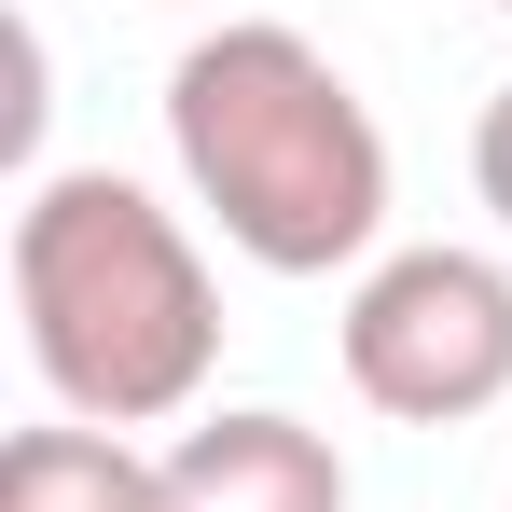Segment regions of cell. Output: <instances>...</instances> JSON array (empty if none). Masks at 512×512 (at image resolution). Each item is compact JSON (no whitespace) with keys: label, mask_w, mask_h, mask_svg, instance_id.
I'll return each mask as SVG.
<instances>
[{"label":"cell","mask_w":512,"mask_h":512,"mask_svg":"<svg viewBox=\"0 0 512 512\" xmlns=\"http://www.w3.org/2000/svg\"><path fill=\"white\" fill-rule=\"evenodd\" d=\"M14 319L56 388V416L84 429H167L208 402L222 360V291L208 250L167 194L125 167H42L14 208Z\"/></svg>","instance_id":"7a4b0ae2"},{"label":"cell","mask_w":512,"mask_h":512,"mask_svg":"<svg viewBox=\"0 0 512 512\" xmlns=\"http://www.w3.org/2000/svg\"><path fill=\"white\" fill-rule=\"evenodd\" d=\"M167 153L222 250L263 277H333L388 236V125L333 56L277 14H222L167 70Z\"/></svg>","instance_id":"6da1fadb"},{"label":"cell","mask_w":512,"mask_h":512,"mask_svg":"<svg viewBox=\"0 0 512 512\" xmlns=\"http://www.w3.org/2000/svg\"><path fill=\"white\" fill-rule=\"evenodd\" d=\"M471 194H485V208L512 222V84L485 97V125H471Z\"/></svg>","instance_id":"8992f818"},{"label":"cell","mask_w":512,"mask_h":512,"mask_svg":"<svg viewBox=\"0 0 512 512\" xmlns=\"http://www.w3.org/2000/svg\"><path fill=\"white\" fill-rule=\"evenodd\" d=\"M167 512H346V457L333 429L236 402V416H194L167 443Z\"/></svg>","instance_id":"277c9868"},{"label":"cell","mask_w":512,"mask_h":512,"mask_svg":"<svg viewBox=\"0 0 512 512\" xmlns=\"http://www.w3.org/2000/svg\"><path fill=\"white\" fill-rule=\"evenodd\" d=\"M0 512H167V457H139V429L42 416L0 443Z\"/></svg>","instance_id":"5b68a950"},{"label":"cell","mask_w":512,"mask_h":512,"mask_svg":"<svg viewBox=\"0 0 512 512\" xmlns=\"http://www.w3.org/2000/svg\"><path fill=\"white\" fill-rule=\"evenodd\" d=\"M346 388L402 429H471L512 402V263L499 250H388L346 291Z\"/></svg>","instance_id":"3957f363"},{"label":"cell","mask_w":512,"mask_h":512,"mask_svg":"<svg viewBox=\"0 0 512 512\" xmlns=\"http://www.w3.org/2000/svg\"><path fill=\"white\" fill-rule=\"evenodd\" d=\"M499 14H512V0H499Z\"/></svg>","instance_id":"52a82bcc"}]
</instances>
